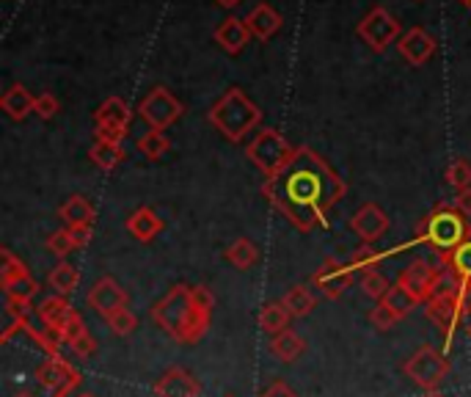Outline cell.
I'll list each match as a JSON object with an SVG mask.
<instances>
[{"label":"cell","instance_id":"1","mask_svg":"<svg viewBox=\"0 0 471 397\" xmlns=\"http://www.w3.org/2000/svg\"><path fill=\"white\" fill-rule=\"evenodd\" d=\"M345 194V180L309 147H295L292 158L262 183V196L298 232L328 227V212Z\"/></svg>","mask_w":471,"mask_h":397},{"label":"cell","instance_id":"2","mask_svg":"<svg viewBox=\"0 0 471 397\" xmlns=\"http://www.w3.org/2000/svg\"><path fill=\"white\" fill-rule=\"evenodd\" d=\"M209 315L193 301L191 284H174L152 306V320L180 345L199 342L209 331Z\"/></svg>","mask_w":471,"mask_h":397},{"label":"cell","instance_id":"3","mask_svg":"<svg viewBox=\"0 0 471 397\" xmlns=\"http://www.w3.org/2000/svg\"><path fill=\"white\" fill-rule=\"evenodd\" d=\"M468 238H471L468 215H463L452 202H441V204H436V207L416 224L413 246H416V243L431 246L436 254L447 257V254L455 251L460 243H466Z\"/></svg>","mask_w":471,"mask_h":397},{"label":"cell","instance_id":"4","mask_svg":"<svg viewBox=\"0 0 471 397\" xmlns=\"http://www.w3.org/2000/svg\"><path fill=\"white\" fill-rule=\"evenodd\" d=\"M207 122L216 127L224 139H229L232 144H240L253 127H260L262 111L251 103V97L243 88H229V92L209 108Z\"/></svg>","mask_w":471,"mask_h":397},{"label":"cell","instance_id":"5","mask_svg":"<svg viewBox=\"0 0 471 397\" xmlns=\"http://www.w3.org/2000/svg\"><path fill=\"white\" fill-rule=\"evenodd\" d=\"M403 373L424 392H439L444 378L449 375L447 353L433 345H419L411 356L403 362Z\"/></svg>","mask_w":471,"mask_h":397},{"label":"cell","instance_id":"6","mask_svg":"<svg viewBox=\"0 0 471 397\" xmlns=\"http://www.w3.org/2000/svg\"><path fill=\"white\" fill-rule=\"evenodd\" d=\"M424 315H427V320H431L444 334V347L441 350L447 353L452 347V339H455L458 326L463 323V318H468L455 282H449L441 293H436L431 301L424 303Z\"/></svg>","mask_w":471,"mask_h":397},{"label":"cell","instance_id":"7","mask_svg":"<svg viewBox=\"0 0 471 397\" xmlns=\"http://www.w3.org/2000/svg\"><path fill=\"white\" fill-rule=\"evenodd\" d=\"M292 152H295V147L281 136L279 130H273V127L260 130V132L253 136V141L245 147L248 160H251L256 168H260L265 176L276 174V171L292 158Z\"/></svg>","mask_w":471,"mask_h":397},{"label":"cell","instance_id":"8","mask_svg":"<svg viewBox=\"0 0 471 397\" xmlns=\"http://www.w3.org/2000/svg\"><path fill=\"white\" fill-rule=\"evenodd\" d=\"M449 282L452 279H449L444 265H431L427 259L411 262L408 268L400 274V279H397V284H403L416 298V303H427L436 293H441Z\"/></svg>","mask_w":471,"mask_h":397},{"label":"cell","instance_id":"9","mask_svg":"<svg viewBox=\"0 0 471 397\" xmlns=\"http://www.w3.org/2000/svg\"><path fill=\"white\" fill-rule=\"evenodd\" d=\"M182 113H185V105L163 86H155L138 103V116L149 124V130H165L177 119H182Z\"/></svg>","mask_w":471,"mask_h":397},{"label":"cell","instance_id":"10","mask_svg":"<svg viewBox=\"0 0 471 397\" xmlns=\"http://www.w3.org/2000/svg\"><path fill=\"white\" fill-rule=\"evenodd\" d=\"M359 36L367 41V48L372 53H387L389 50V44L397 41L400 36V23L389 14V9H383V6H375L361 23H359Z\"/></svg>","mask_w":471,"mask_h":397},{"label":"cell","instance_id":"11","mask_svg":"<svg viewBox=\"0 0 471 397\" xmlns=\"http://www.w3.org/2000/svg\"><path fill=\"white\" fill-rule=\"evenodd\" d=\"M351 279H353L351 265H348V262H339V259H333V257H328V259L320 265V268L315 271V287H317L325 298H331V301H336V298L345 295V290L351 287Z\"/></svg>","mask_w":471,"mask_h":397},{"label":"cell","instance_id":"12","mask_svg":"<svg viewBox=\"0 0 471 397\" xmlns=\"http://www.w3.org/2000/svg\"><path fill=\"white\" fill-rule=\"evenodd\" d=\"M389 215L383 212L378 204H372V202H367V204H361L359 207V212L351 218V230L367 243V246H372V243H378L383 235L389 232Z\"/></svg>","mask_w":471,"mask_h":397},{"label":"cell","instance_id":"13","mask_svg":"<svg viewBox=\"0 0 471 397\" xmlns=\"http://www.w3.org/2000/svg\"><path fill=\"white\" fill-rule=\"evenodd\" d=\"M397 50H400V56L411 64V67H424L427 61L433 59V53H436V39L427 33L424 28H408L403 36H400V41H397Z\"/></svg>","mask_w":471,"mask_h":397},{"label":"cell","instance_id":"14","mask_svg":"<svg viewBox=\"0 0 471 397\" xmlns=\"http://www.w3.org/2000/svg\"><path fill=\"white\" fill-rule=\"evenodd\" d=\"M36 312H39L41 326H45L48 331H53L58 339L64 337V331L72 323V318L77 315L75 306L67 301V295H50V298H45V301L36 306Z\"/></svg>","mask_w":471,"mask_h":397},{"label":"cell","instance_id":"15","mask_svg":"<svg viewBox=\"0 0 471 397\" xmlns=\"http://www.w3.org/2000/svg\"><path fill=\"white\" fill-rule=\"evenodd\" d=\"M155 394L157 397H199L201 383L185 367H171L155 381Z\"/></svg>","mask_w":471,"mask_h":397},{"label":"cell","instance_id":"16","mask_svg":"<svg viewBox=\"0 0 471 397\" xmlns=\"http://www.w3.org/2000/svg\"><path fill=\"white\" fill-rule=\"evenodd\" d=\"M89 306L94 309V312H100L102 318H108L111 312H116V309L127 306V293H124V287H119L116 279L102 276V279L89 290Z\"/></svg>","mask_w":471,"mask_h":397},{"label":"cell","instance_id":"17","mask_svg":"<svg viewBox=\"0 0 471 397\" xmlns=\"http://www.w3.org/2000/svg\"><path fill=\"white\" fill-rule=\"evenodd\" d=\"M212 36H216V41L221 44V50H227L229 56L243 53L245 44L251 41V31H248L245 20H237V17H227Z\"/></svg>","mask_w":471,"mask_h":397},{"label":"cell","instance_id":"18","mask_svg":"<svg viewBox=\"0 0 471 397\" xmlns=\"http://www.w3.org/2000/svg\"><path fill=\"white\" fill-rule=\"evenodd\" d=\"M245 25L251 31V36H256L260 41H268L279 33L281 28V14L271 6V4H260V6H253L245 17Z\"/></svg>","mask_w":471,"mask_h":397},{"label":"cell","instance_id":"19","mask_svg":"<svg viewBox=\"0 0 471 397\" xmlns=\"http://www.w3.org/2000/svg\"><path fill=\"white\" fill-rule=\"evenodd\" d=\"M75 375H80V370H75L64 356H48L45 362L36 367V381L45 389H50V392H56L58 386H64Z\"/></svg>","mask_w":471,"mask_h":397},{"label":"cell","instance_id":"20","mask_svg":"<svg viewBox=\"0 0 471 397\" xmlns=\"http://www.w3.org/2000/svg\"><path fill=\"white\" fill-rule=\"evenodd\" d=\"M163 218L152 207H138L130 218H127V232L141 243H152L163 232Z\"/></svg>","mask_w":471,"mask_h":397},{"label":"cell","instance_id":"21","mask_svg":"<svg viewBox=\"0 0 471 397\" xmlns=\"http://www.w3.org/2000/svg\"><path fill=\"white\" fill-rule=\"evenodd\" d=\"M130 119H133V111L121 97H108L94 111V124L108 130H130Z\"/></svg>","mask_w":471,"mask_h":397},{"label":"cell","instance_id":"22","mask_svg":"<svg viewBox=\"0 0 471 397\" xmlns=\"http://www.w3.org/2000/svg\"><path fill=\"white\" fill-rule=\"evenodd\" d=\"M94 204L85 199V196H80V194H75V196H69L61 207H58V218L64 221V227H94Z\"/></svg>","mask_w":471,"mask_h":397},{"label":"cell","instance_id":"23","mask_svg":"<svg viewBox=\"0 0 471 397\" xmlns=\"http://www.w3.org/2000/svg\"><path fill=\"white\" fill-rule=\"evenodd\" d=\"M0 108L6 111V116L9 119H14V122H22L25 116H31L33 113V108H36V97L28 92L25 86H20V83H14L9 92L0 97Z\"/></svg>","mask_w":471,"mask_h":397},{"label":"cell","instance_id":"24","mask_svg":"<svg viewBox=\"0 0 471 397\" xmlns=\"http://www.w3.org/2000/svg\"><path fill=\"white\" fill-rule=\"evenodd\" d=\"M304 350H307L304 337L298 334V331H292V329H287V331H281V334H276L271 339V353H273L279 362H284V365L295 362Z\"/></svg>","mask_w":471,"mask_h":397},{"label":"cell","instance_id":"25","mask_svg":"<svg viewBox=\"0 0 471 397\" xmlns=\"http://www.w3.org/2000/svg\"><path fill=\"white\" fill-rule=\"evenodd\" d=\"M441 265L447 268L452 282H471V238L460 243L455 251L441 257Z\"/></svg>","mask_w":471,"mask_h":397},{"label":"cell","instance_id":"26","mask_svg":"<svg viewBox=\"0 0 471 397\" xmlns=\"http://www.w3.org/2000/svg\"><path fill=\"white\" fill-rule=\"evenodd\" d=\"M281 303H284V309L292 315V318H307L312 309L317 306V298H315V293L307 287V284H295L284 298H281Z\"/></svg>","mask_w":471,"mask_h":397},{"label":"cell","instance_id":"27","mask_svg":"<svg viewBox=\"0 0 471 397\" xmlns=\"http://www.w3.org/2000/svg\"><path fill=\"white\" fill-rule=\"evenodd\" d=\"M89 158L97 168L102 171H113L124 163L127 152L121 144H111V141H94V147L89 149Z\"/></svg>","mask_w":471,"mask_h":397},{"label":"cell","instance_id":"28","mask_svg":"<svg viewBox=\"0 0 471 397\" xmlns=\"http://www.w3.org/2000/svg\"><path fill=\"white\" fill-rule=\"evenodd\" d=\"M289 320H292V315L287 312L281 301L265 303L262 312H260V329H262L265 334H273V337L281 334V331H287V329H289Z\"/></svg>","mask_w":471,"mask_h":397},{"label":"cell","instance_id":"29","mask_svg":"<svg viewBox=\"0 0 471 397\" xmlns=\"http://www.w3.org/2000/svg\"><path fill=\"white\" fill-rule=\"evenodd\" d=\"M48 284L56 290V295H69V293H75L77 284H80V271L75 268V265H69V262L64 259V262H58L56 268L50 271Z\"/></svg>","mask_w":471,"mask_h":397},{"label":"cell","instance_id":"30","mask_svg":"<svg viewBox=\"0 0 471 397\" xmlns=\"http://www.w3.org/2000/svg\"><path fill=\"white\" fill-rule=\"evenodd\" d=\"M224 257L235 265L237 271H248V268H253V265H256V259H260V248H256L248 238H237L224 251Z\"/></svg>","mask_w":471,"mask_h":397},{"label":"cell","instance_id":"31","mask_svg":"<svg viewBox=\"0 0 471 397\" xmlns=\"http://www.w3.org/2000/svg\"><path fill=\"white\" fill-rule=\"evenodd\" d=\"M392 254H397V251H395V248H389V251H375L372 246L364 243L361 248L353 251V257L348 259V265H351L353 274H356V271H361V274H364V271H378V265L387 262Z\"/></svg>","mask_w":471,"mask_h":397},{"label":"cell","instance_id":"32","mask_svg":"<svg viewBox=\"0 0 471 397\" xmlns=\"http://www.w3.org/2000/svg\"><path fill=\"white\" fill-rule=\"evenodd\" d=\"M380 301L387 303V306L392 309V312H395V315H397L400 320H405V318H408V315L413 312V309L419 306V303H416V298H413V295H411V293H408V290H405L403 284H395V287H389V293L383 295Z\"/></svg>","mask_w":471,"mask_h":397},{"label":"cell","instance_id":"33","mask_svg":"<svg viewBox=\"0 0 471 397\" xmlns=\"http://www.w3.org/2000/svg\"><path fill=\"white\" fill-rule=\"evenodd\" d=\"M168 149H171V141H168V136L163 130H149V132H144V136L138 139V152L147 160H160Z\"/></svg>","mask_w":471,"mask_h":397},{"label":"cell","instance_id":"34","mask_svg":"<svg viewBox=\"0 0 471 397\" xmlns=\"http://www.w3.org/2000/svg\"><path fill=\"white\" fill-rule=\"evenodd\" d=\"M31 271L25 268V262L12 251V248H4L0 251V284H9L20 276H28Z\"/></svg>","mask_w":471,"mask_h":397},{"label":"cell","instance_id":"35","mask_svg":"<svg viewBox=\"0 0 471 397\" xmlns=\"http://www.w3.org/2000/svg\"><path fill=\"white\" fill-rule=\"evenodd\" d=\"M444 180H447V185H452L455 191L471 188V163H468L466 158L449 160V166H447V171H444Z\"/></svg>","mask_w":471,"mask_h":397},{"label":"cell","instance_id":"36","mask_svg":"<svg viewBox=\"0 0 471 397\" xmlns=\"http://www.w3.org/2000/svg\"><path fill=\"white\" fill-rule=\"evenodd\" d=\"M105 323H108V329H111L116 337H127V334H133V331L138 329L136 312H133V309H127V306H121V309H116V312H111V315L105 318Z\"/></svg>","mask_w":471,"mask_h":397},{"label":"cell","instance_id":"37","mask_svg":"<svg viewBox=\"0 0 471 397\" xmlns=\"http://www.w3.org/2000/svg\"><path fill=\"white\" fill-rule=\"evenodd\" d=\"M48 248L64 262L72 251H77V243H75V238H72V230L69 227H61V230H56L50 238H48Z\"/></svg>","mask_w":471,"mask_h":397},{"label":"cell","instance_id":"38","mask_svg":"<svg viewBox=\"0 0 471 397\" xmlns=\"http://www.w3.org/2000/svg\"><path fill=\"white\" fill-rule=\"evenodd\" d=\"M389 287H392L389 279L383 276L380 271H364V274H361V290H364L369 298H375V301H380L383 295H387Z\"/></svg>","mask_w":471,"mask_h":397},{"label":"cell","instance_id":"39","mask_svg":"<svg viewBox=\"0 0 471 397\" xmlns=\"http://www.w3.org/2000/svg\"><path fill=\"white\" fill-rule=\"evenodd\" d=\"M4 293L6 298H20V301H31L36 293H39V282L28 274V276H20L9 284H4Z\"/></svg>","mask_w":471,"mask_h":397},{"label":"cell","instance_id":"40","mask_svg":"<svg viewBox=\"0 0 471 397\" xmlns=\"http://www.w3.org/2000/svg\"><path fill=\"white\" fill-rule=\"evenodd\" d=\"M369 323H372L378 331H389V329H395V326L400 323V318L392 312V309H389L387 303L378 301V303H375V309L369 312Z\"/></svg>","mask_w":471,"mask_h":397},{"label":"cell","instance_id":"41","mask_svg":"<svg viewBox=\"0 0 471 397\" xmlns=\"http://www.w3.org/2000/svg\"><path fill=\"white\" fill-rule=\"evenodd\" d=\"M69 347H72V353L75 356H80V359H89V356H94L97 353V347H100V342L94 339V334L85 329V331H80L72 342H69Z\"/></svg>","mask_w":471,"mask_h":397},{"label":"cell","instance_id":"42","mask_svg":"<svg viewBox=\"0 0 471 397\" xmlns=\"http://www.w3.org/2000/svg\"><path fill=\"white\" fill-rule=\"evenodd\" d=\"M58 111H61V103H58V97H56L53 92H45V95H39V97H36V108H33V113H36L39 119L50 122V119H56Z\"/></svg>","mask_w":471,"mask_h":397},{"label":"cell","instance_id":"43","mask_svg":"<svg viewBox=\"0 0 471 397\" xmlns=\"http://www.w3.org/2000/svg\"><path fill=\"white\" fill-rule=\"evenodd\" d=\"M191 293H193V301L207 309V312H212V306H216V295H212V290L207 284H191Z\"/></svg>","mask_w":471,"mask_h":397},{"label":"cell","instance_id":"44","mask_svg":"<svg viewBox=\"0 0 471 397\" xmlns=\"http://www.w3.org/2000/svg\"><path fill=\"white\" fill-rule=\"evenodd\" d=\"M31 301H20V298H6V312L12 320H20V318H28L31 315Z\"/></svg>","mask_w":471,"mask_h":397},{"label":"cell","instance_id":"45","mask_svg":"<svg viewBox=\"0 0 471 397\" xmlns=\"http://www.w3.org/2000/svg\"><path fill=\"white\" fill-rule=\"evenodd\" d=\"M94 139H97V141L121 144V141L127 139V130H108V127H94Z\"/></svg>","mask_w":471,"mask_h":397},{"label":"cell","instance_id":"46","mask_svg":"<svg viewBox=\"0 0 471 397\" xmlns=\"http://www.w3.org/2000/svg\"><path fill=\"white\" fill-rule=\"evenodd\" d=\"M260 397H298V394L287 381H273L265 392H260Z\"/></svg>","mask_w":471,"mask_h":397},{"label":"cell","instance_id":"47","mask_svg":"<svg viewBox=\"0 0 471 397\" xmlns=\"http://www.w3.org/2000/svg\"><path fill=\"white\" fill-rule=\"evenodd\" d=\"M72 238H75L77 248H85L94 238V227H72Z\"/></svg>","mask_w":471,"mask_h":397},{"label":"cell","instance_id":"48","mask_svg":"<svg viewBox=\"0 0 471 397\" xmlns=\"http://www.w3.org/2000/svg\"><path fill=\"white\" fill-rule=\"evenodd\" d=\"M452 204L463 212V215H471V188H463V191H455V199Z\"/></svg>","mask_w":471,"mask_h":397},{"label":"cell","instance_id":"49","mask_svg":"<svg viewBox=\"0 0 471 397\" xmlns=\"http://www.w3.org/2000/svg\"><path fill=\"white\" fill-rule=\"evenodd\" d=\"M80 331H85V320H83L80 315H75V318H72V323L67 326V331H64L61 342H67V345H69V342H72V339H75Z\"/></svg>","mask_w":471,"mask_h":397},{"label":"cell","instance_id":"50","mask_svg":"<svg viewBox=\"0 0 471 397\" xmlns=\"http://www.w3.org/2000/svg\"><path fill=\"white\" fill-rule=\"evenodd\" d=\"M218 6H224V9H235L237 4H243V0H216Z\"/></svg>","mask_w":471,"mask_h":397},{"label":"cell","instance_id":"51","mask_svg":"<svg viewBox=\"0 0 471 397\" xmlns=\"http://www.w3.org/2000/svg\"><path fill=\"white\" fill-rule=\"evenodd\" d=\"M424 397H444V394H439V392H427Z\"/></svg>","mask_w":471,"mask_h":397},{"label":"cell","instance_id":"52","mask_svg":"<svg viewBox=\"0 0 471 397\" xmlns=\"http://www.w3.org/2000/svg\"><path fill=\"white\" fill-rule=\"evenodd\" d=\"M14 397H33L31 392H20V394H14Z\"/></svg>","mask_w":471,"mask_h":397},{"label":"cell","instance_id":"53","mask_svg":"<svg viewBox=\"0 0 471 397\" xmlns=\"http://www.w3.org/2000/svg\"><path fill=\"white\" fill-rule=\"evenodd\" d=\"M460 4H463L466 9H471V0H460Z\"/></svg>","mask_w":471,"mask_h":397},{"label":"cell","instance_id":"54","mask_svg":"<svg viewBox=\"0 0 471 397\" xmlns=\"http://www.w3.org/2000/svg\"><path fill=\"white\" fill-rule=\"evenodd\" d=\"M466 331H468V337H471V320H468V329H466Z\"/></svg>","mask_w":471,"mask_h":397},{"label":"cell","instance_id":"55","mask_svg":"<svg viewBox=\"0 0 471 397\" xmlns=\"http://www.w3.org/2000/svg\"><path fill=\"white\" fill-rule=\"evenodd\" d=\"M77 397H94V394H77Z\"/></svg>","mask_w":471,"mask_h":397}]
</instances>
